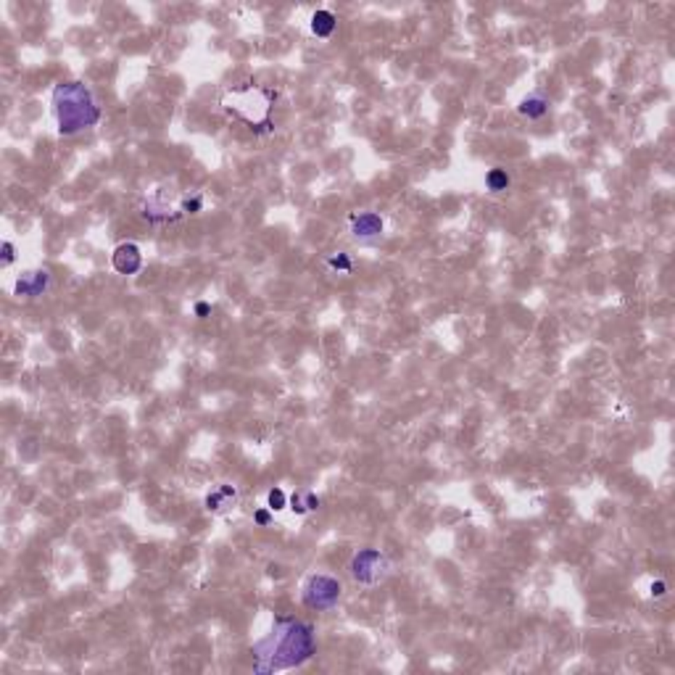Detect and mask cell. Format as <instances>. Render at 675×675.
<instances>
[{
    "label": "cell",
    "instance_id": "1",
    "mask_svg": "<svg viewBox=\"0 0 675 675\" xmlns=\"http://www.w3.org/2000/svg\"><path fill=\"white\" fill-rule=\"evenodd\" d=\"M253 673L266 675L301 667L317 654L314 628L296 617H278L272 630L261 641L253 644Z\"/></svg>",
    "mask_w": 675,
    "mask_h": 675
},
{
    "label": "cell",
    "instance_id": "2",
    "mask_svg": "<svg viewBox=\"0 0 675 675\" xmlns=\"http://www.w3.org/2000/svg\"><path fill=\"white\" fill-rule=\"evenodd\" d=\"M53 114L59 135L74 137L100 121V106L84 82H61L53 87Z\"/></svg>",
    "mask_w": 675,
    "mask_h": 675
},
{
    "label": "cell",
    "instance_id": "3",
    "mask_svg": "<svg viewBox=\"0 0 675 675\" xmlns=\"http://www.w3.org/2000/svg\"><path fill=\"white\" fill-rule=\"evenodd\" d=\"M340 599V583L330 575H312L303 586V604L309 609H333Z\"/></svg>",
    "mask_w": 675,
    "mask_h": 675
},
{
    "label": "cell",
    "instance_id": "4",
    "mask_svg": "<svg viewBox=\"0 0 675 675\" xmlns=\"http://www.w3.org/2000/svg\"><path fill=\"white\" fill-rule=\"evenodd\" d=\"M351 575L364 586H374L388 575V559L380 549H362L351 559Z\"/></svg>",
    "mask_w": 675,
    "mask_h": 675
},
{
    "label": "cell",
    "instance_id": "5",
    "mask_svg": "<svg viewBox=\"0 0 675 675\" xmlns=\"http://www.w3.org/2000/svg\"><path fill=\"white\" fill-rule=\"evenodd\" d=\"M349 225H351V235H354L356 241H374V238H380V235H383V229H386V222H383V217H380V214H374V211H359V214H351Z\"/></svg>",
    "mask_w": 675,
    "mask_h": 675
},
{
    "label": "cell",
    "instance_id": "6",
    "mask_svg": "<svg viewBox=\"0 0 675 675\" xmlns=\"http://www.w3.org/2000/svg\"><path fill=\"white\" fill-rule=\"evenodd\" d=\"M111 266L119 275H137L143 269V253L137 243H121L116 245V251L111 253Z\"/></svg>",
    "mask_w": 675,
    "mask_h": 675
},
{
    "label": "cell",
    "instance_id": "7",
    "mask_svg": "<svg viewBox=\"0 0 675 675\" xmlns=\"http://www.w3.org/2000/svg\"><path fill=\"white\" fill-rule=\"evenodd\" d=\"M48 282H50V275L48 272H29V275H22V278L16 280V285H13V293L22 298H37V296H43L45 290H48Z\"/></svg>",
    "mask_w": 675,
    "mask_h": 675
},
{
    "label": "cell",
    "instance_id": "8",
    "mask_svg": "<svg viewBox=\"0 0 675 675\" xmlns=\"http://www.w3.org/2000/svg\"><path fill=\"white\" fill-rule=\"evenodd\" d=\"M235 499H238V491L232 485H219L206 496V509L208 512H225L227 506L235 504Z\"/></svg>",
    "mask_w": 675,
    "mask_h": 675
},
{
    "label": "cell",
    "instance_id": "9",
    "mask_svg": "<svg viewBox=\"0 0 675 675\" xmlns=\"http://www.w3.org/2000/svg\"><path fill=\"white\" fill-rule=\"evenodd\" d=\"M517 111L522 116H528V119H541V116H546V111H549V98L543 96V93H531L528 98L519 100Z\"/></svg>",
    "mask_w": 675,
    "mask_h": 675
},
{
    "label": "cell",
    "instance_id": "10",
    "mask_svg": "<svg viewBox=\"0 0 675 675\" xmlns=\"http://www.w3.org/2000/svg\"><path fill=\"white\" fill-rule=\"evenodd\" d=\"M335 24H338L335 13L327 11V8H322V11H317L312 16V32L317 37H330L335 32Z\"/></svg>",
    "mask_w": 675,
    "mask_h": 675
},
{
    "label": "cell",
    "instance_id": "11",
    "mask_svg": "<svg viewBox=\"0 0 675 675\" xmlns=\"http://www.w3.org/2000/svg\"><path fill=\"white\" fill-rule=\"evenodd\" d=\"M317 506H319V496L309 494V491H298V494H293V499H290V509L296 515H306L309 509H317Z\"/></svg>",
    "mask_w": 675,
    "mask_h": 675
},
{
    "label": "cell",
    "instance_id": "12",
    "mask_svg": "<svg viewBox=\"0 0 675 675\" xmlns=\"http://www.w3.org/2000/svg\"><path fill=\"white\" fill-rule=\"evenodd\" d=\"M485 188L491 190V193H501V190H506L509 188V174H506V169H491L488 174H485Z\"/></svg>",
    "mask_w": 675,
    "mask_h": 675
},
{
    "label": "cell",
    "instance_id": "13",
    "mask_svg": "<svg viewBox=\"0 0 675 675\" xmlns=\"http://www.w3.org/2000/svg\"><path fill=\"white\" fill-rule=\"evenodd\" d=\"M327 266H330V269H335V272H340V275H349L351 269H354L349 253H333V256L327 259Z\"/></svg>",
    "mask_w": 675,
    "mask_h": 675
},
{
    "label": "cell",
    "instance_id": "14",
    "mask_svg": "<svg viewBox=\"0 0 675 675\" xmlns=\"http://www.w3.org/2000/svg\"><path fill=\"white\" fill-rule=\"evenodd\" d=\"M266 501H269V509H272V512H280V509L288 506V496H285L282 488H272V491L266 494Z\"/></svg>",
    "mask_w": 675,
    "mask_h": 675
},
{
    "label": "cell",
    "instance_id": "15",
    "mask_svg": "<svg viewBox=\"0 0 675 675\" xmlns=\"http://www.w3.org/2000/svg\"><path fill=\"white\" fill-rule=\"evenodd\" d=\"M13 253H16V248H13V243H3V259H0V264L3 266H8L13 261Z\"/></svg>",
    "mask_w": 675,
    "mask_h": 675
},
{
    "label": "cell",
    "instance_id": "16",
    "mask_svg": "<svg viewBox=\"0 0 675 675\" xmlns=\"http://www.w3.org/2000/svg\"><path fill=\"white\" fill-rule=\"evenodd\" d=\"M195 314H198L201 319H206V317L211 314V306H208L206 301H198V303H195Z\"/></svg>",
    "mask_w": 675,
    "mask_h": 675
},
{
    "label": "cell",
    "instance_id": "17",
    "mask_svg": "<svg viewBox=\"0 0 675 675\" xmlns=\"http://www.w3.org/2000/svg\"><path fill=\"white\" fill-rule=\"evenodd\" d=\"M253 519H256V525L264 528V525H269V512H266V509H259V512L253 515Z\"/></svg>",
    "mask_w": 675,
    "mask_h": 675
},
{
    "label": "cell",
    "instance_id": "18",
    "mask_svg": "<svg viewBox=\"0 0 675 675\" xmlns=\"http://www.w3.org/2000/svg\"><path fill=\"white\" fill-rule=\"evenodd\" d=\"M651 593H654V596H665V593H667V586H665L662 580H657V583H651Z\"/></svg>",
    "mask_w": 675,
    "mask_h": 675
}]
</instances>
